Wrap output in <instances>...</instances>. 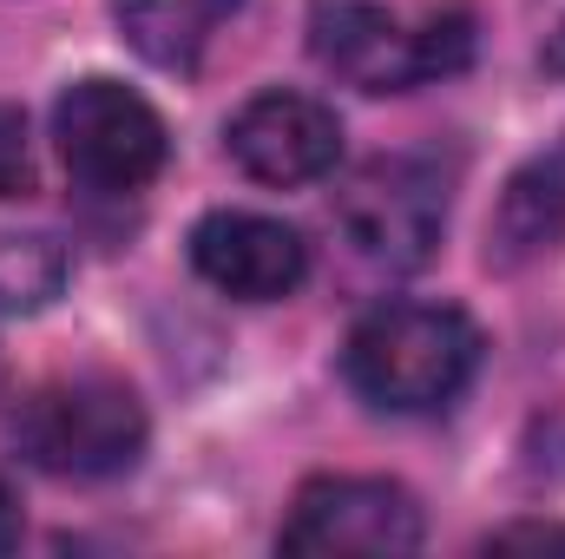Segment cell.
<instances>
[{"label": "cell", "instance_id": "obj_15", "mask_svg": "<svg viewBox=\"0 0 565 559\" xmlns=\"http://www.w3.org/2000/svg\"><path fill=\"white\" fill-rule=\"evenodd\" d=\"M546 66H553V73H565V20H559V33H553V46H546Z\"/></svg>", "mask_w": 565, "mask_h": 559}, {"label": "cell", "instance_id": "obj_2", "mask_svg": "<svg viewBox=\"0 0 565 559\" xmlns=\"http://www.w3.org/2000/svg\"><path fill=\"white\" fill-rule=\"evenodd\" d=\"M309 53L362 93H415L473 60V7L427 0L408 20L388 0H309Z\"/></svg>", "mask_w": 565, "mask_h": 559}, {"label": "cell", "instance_id": "obj_1", "mask_svg": "<svg viewBox=\"0 0 565 559\" xmlns=\"http://www.w3.org/2000/svg\"><path fill=\"white\" fill-rule=\"evenodd\" d=\"M480 349V323L454 303H375L342 342V376L369 409L434 415L473 382Z\"/></svg>", "mask_w": 565, "mask_h": 559}, {"label": "cell", "instance_id": "obj_6", "mask_svg": "<svg viewBox=\"0 0 565 559\" xmlns=\"http://www.w3.org/2000/svg\"><path fill=\"white\" fill-rule=\"evenodd\" d=\"M422 500L388 474H316L296 487L277 547L282 553H422Z\"/></svg>", "mask_w": 565, "mask_h": 559}, {"label": "cell", "instance_id": "obj_13", "mask_svg": "<svg viewBox=\"0 0 565 559\" xmlns=\"http://www.w3.org/2000/svg\"><path fill=\"white\" fill-rule=\"evenodd\" d=\"M487 553H565V527L559 520H520V527H500L480 540Z\"/></svg>", "mask_w": 565, "mask_h": 559}, {"label": "cell", "instance_id": "obj_8", "mask_svg": "<svg viewBox=\"0 0 565 559\" xmlns=\"http://www.w3.org/2000/svg\"><path fill=\"white\" fill-rule=\"evenodd\" d=\"M231 158L257 184H316L342 158V119L309 93H257L231 119Z\"/></svg>", "mask_w": 565, "mask_h": 559}, {"label": "cell", "instance_id": "obj_11", "mask_svg": "<svg viewBox=\"0 0 565 559\" xmlns=\"http://www.w3.org/2000/svg\"><path fill=\"white\" fill-rule=\"evenodd\" d=\"M73 283V251L46 231H0V309L40 316Z\"/></svg>", "mask_w": 565, "mask_h": 559}, {"label": "cell", "instance_id": "obj_3", "mask_svg": "<svg viewBox=\"0 0 565 559\" xmlns=\"http://www.w3.org/2000/svg\"><path fill=\"white\" fill-rule=\"evenodd\" d=\"M151 441V421L132 382L119 376H60L40 382L20 409H13V447L53 474V481H113L132 474Z\"/></svg>", "mask_w": 565, "mask_h": 559}, {"label": "cell", "instance_id": "obj_5", "mask_svg": "<svg viewBox=\"0 0 565 559\" xmlns=\"http://www.w3.org/2000/svg\"><path fill=\"white\" fill-rule=\"evenodd\" d=\"M53 139H60V158L66 171L86 184V191H106V198H126V191H145L158 171H164V119L158 106L119 86V80H73L53 106Z\"/></svg>", "mask_w": 565, "mask_h": 559}, {"label": "cell", "instance_id": "obj_10", "mask_svg": "<svg viewBox=\"0 0 565 559\" xmlns=\"http://www.w3.org/2000/svg\"><path fill=\"white\" fill-rule=\"evenodd\" d=\"M237 7L244 0H113V20L139 60L164 66V73H184Z\"/></svg>", "mask_w": 565, "mask_h": 559}, {"label": "cell", "instance_id": "obj_7", "mask_svg": "<svg viewBox=\"0 0 565 559\" xmlns=\"http://www.w3.org/2000/svg\"><path fill=\"white\" fill-rule=\"evenodd\" d=\"M191 271L237 303H277L302 289L309 244L296 224L264 211H204L191 224Z\"/></svg>", "mask_w": 565, "mask_h": 559}, {"label": "cell", "instance_id": "obj_14", "mask_svg": "<svg viewBox=\"0 0 565 559\" xmlns=\"http://www.w3.org/2000/svg\"><path fill=\"white\" fill-rule=\"evenodd\" d=\"M20 547V500H13V487L0 481V553H13Z\"/></svg>", "mask_w": 565, "mask_h": 559}, {"label": "cell", "instance_id": "obj_12", "mask_svg": "<svg viewBox=\"0 0 565 559\" xmlns=\"http://www.w3.org/2000/svg\"><path fill=\"white\" fill-rule=\"evenodd\" d=\"M33 191V139H26V113L0 99V198H26Z\"/></svg>", "mask_w": 565, "mask_h": 559}, {"label": "cell", "instance_id": "obj_9", "mask_svg": "<svg viewBox=\"0 0 565 559\" xmlns=\"http://www.w3.org/2000/svg\"><path fill=\"white\" fill-rule=\"evenodd\" d=\"M559 238H565V145H553V151L526 158L507 178V191L487 218V271L513 277V271L553 257Z\"/></svg>", "mask_w": 565, "mask_h": 559}, {"label": "cell", "instance_id": "obj_4", "mask_svg": "<svg viewBox=\"0 0 565 559\" xmlns=\"http://www.w3.org/2000/svg\"><path fill=\"white\" fill-rule=\"evenodd\" d=\"M335 231L369 271L408 277L434 257L447 231V178L415 151H382L355 165L349 184L335 191Z\"/></svg>", "mask_w": 565, "mask_h": 559}]
</instances>
